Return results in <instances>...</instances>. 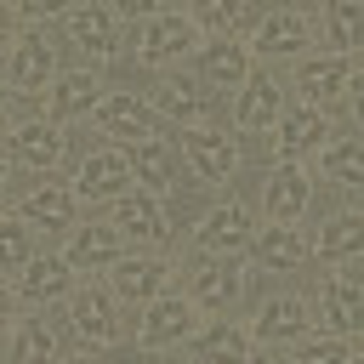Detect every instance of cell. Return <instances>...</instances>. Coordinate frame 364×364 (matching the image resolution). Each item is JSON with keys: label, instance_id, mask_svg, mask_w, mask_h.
<instances>
[{"label": "cell", "instance_id": "obj_1", "mask_svg": "<svg viewBox=\"0 0 364 364\" xmlns=\"http://www.w3.org/2000/svg\"><path fill=\"white\" fill-rule=\"evenodd\" d=\"M193 40H199L193 17H182V11H154L148 28H142V40H136V51H142L148 63H171V57H182Z\"/></svg>", "mask_w": 364, "mask_h": 364}, {"label": "cell", "instance_id": "obj_2", "mask_svg": "<svg viewBox=\"0 0 364 364\" xmlns=\"http://www.w3.org/2000/svg\"><path fill=\"white\" fill-rule=\"evenodd\" d=\"M97 125L108 136H125V142H148L154 136V108L136 97V91H114L97 102Z\"/></svg>", "mask_w": 364, "mask_h": 364}, {"label": "cell", "instance_id": "obj_3", "mask_svg": "<svg viewBox=\"0 0 364 364\" xmlns=\"http://www.w3.org/2000/svg\"><path fill=\"white\" fill-rule=\"evenodd\" d=\"M125 188H131V154L125 148L85 154V165H80V193L85 199H119Z\"/></svg>", "mask_w": 364, "mask_h": 364}, {"label": "cell", "instance_id": "obj_4", "mask_svg": "<svg viewBox=\"0 0 364 364\" xmlns=\"http://www.w3.org/2000/svg\"><path fill=\"white\" fill-rule=\"evenodd\" d=\"M245 245H250V210H245V205H216V210L199 222V250H205V256H222V262H228V256H239Z\"/></svg>", "mask_w": 364, "mask_h": 364}, {"label": "cell", "instance_id": "obj_5", "mask_svg": "<svg viewBox=\"0 0 364 364\" xmlns=\"http://www.w3.org/2000/svg\"><path fill=\"white\" fill-rule=\"evenodd\" d=\"M318 318L330 324V336H353L358 318H364V284L353 273H330L324 296H318Z\"/></svg>", "mask_w": 364, "mask_h": 364}, {"label": "cell", "instance_id": "obj_6", "mask_svg": "<svg viewBox=\"0 0 364 364\" xmlns=\"http://www.w3.org/2000/svg\"><path fill=\"white\" fill-rule=\"evenodd\" d=\"M182 154H188V165H193L205 182H222V176L239 165V148H233L222 131H210V125H199V131H182Z\"/></svg>", "mask_w": 364, "mask_h": 364}, {"label": "cell", "instance_id": "obj_7", "mask_svg": "<svg viewBox=\"0 0 364 364\" xmlns=\"http://www.w3.org/2000/svg\"><path fill=\"white\" fill-rule=\"evenodd\" d=\"M114 228L159 245V239L171 233V216H165V205H159L154 193H119V199H114Z\"/></svg>", "mask_w": 364, "mask_h": 364}, {"label": "cell", "instance_id": "obj_8", "mask_svg": "<svg viewBox=\"0 0 364 364\" xmlns=\"http://www.w3.org/2000/svg\"><path fill=\"white\" fill-rule=\"evenodd\" d=\"M307 193H313V182H307V171H296V165H279L273 176H267V188H262V205H267V216L273 222H296L301 210H307Z\"/></svg>", "mask_w": 364, "mask_h": 364}, {"label": "cell", "instance_id": "obj_9", "mask_svg": "<svg viewBox=\"0 0 364 364\" xmlns=\"http://www.w3.org/2000/svg\"><path fill=\"white\" fill-rule=\"evenodd\" d=\"M188 330H193V301H182V296H154L136 336H142V347H165V341H182Z\"/></svg>", "mask_w": 364, "mask_h": 364}, {"label": "cell", "instance_id": "obj_10", "mask_svg": "<svg viewBox=\"0 0 364 364\" xmlns=\"http://www.w3.org/2000/svg\"><path fill=\"white\" fill-rule=\"evenodd\" d=\"M296 85H301V97H307L313 108H318V102H336V97H347V91H353V63H347V57H318V63H301Z\"/></svg>", "mask_w": 364, "mask_h": 364}, {"label": "cell", "instance_id": "obj_11", "mask_svg": "<svg viewBox=\"0 0 364 364\" xmlns=\"http://www.w3.org/2000/svg\"><path fill=\"white\" fill-rule=\"evenodd\" d=\"M165 279H171V267L159 256H119L114 262V290L125 301H154L165 290Z\"/></svg>", "mask_w": 364, "mask_h": 364}, {"label": "cell", "instance_id": "obj_12", "mask_svg": "<svg viewBox=\"0 0 364 364\" xmlns=\"http://www.w3.org/2000/svg\"><path fill=\"white\" fill-rule=\"evenodd\" d=\"M46 80H51V46H46L40 28H28V34L11 40V85L17 91H40Z\"/></svg>", "mask_w": 364, "mask_h": 364}, {"label": "cell", "instance_id": "obj_13", "mask_svg": "<svg viewBox=\"0 0 364 364\" xmlns=\"http://www.w3.org/2000/svg\"><path fill=\"white\" fill-rule=\"evenodd\" d=\"M11 154H17L23 165H34V171H51V165L63 159V131H57L51 119H23V125L11 131Z\"/></svg>", "mask_w": 364, "mask_h": 364}, {"label": "cell", "instance_id": "obj_14", "mask_svg": "<svg viewBox=\"0 0 364 364\" xmlns=\"http://www.w3.org/2000/svg\"><path fill=\"white\" fill-rule=\"evenodd\" d=\"M97 102H102V85H97V74H91V68H74V74H63V80L51 85V97H46L51 119H74V114H91Z\"/></svg>", "mask_w": 364, "mask_h": 364}, {"label": "cell", "instance_id": "obj_15", "mask_svg": "<svg viewBox=\"0 0 364 364\" xmlns=\"http://www.w3.org/2000/svg\"><path fill=\"white\" fill-rule=\"evenodd\" d=\"M324 142H330V119L318 108H296V114L279 119V154L284 159H301V154H313Z\"/></svg>", "mask_w": 364, "mask_h": 364}, {"label": "cell", "instance_id": "obj_16", "mask_svg": "<svg viewBox=\"0 0 364 364\" xmlns=\"http://www.w3.org/2000/svg\"><path fill=\"white\" fill-rule=\"evenodd\" d=\"M131 182H142V193H165L171 182H176V154L159 142V136H148V142H136L131 148Z\"/></svg>", "mask_w": 364, "mask_h": 364}, {"label": "cell", "instance_id": "obj_17", "mask_svg": "<svg viewBox=\"0 0 364 364\" xmlns=\"http://www.w3.org/2000/svg\"><path fill=\"white\" fill-rule=\"evenodd\" d=\"M256 336H262V341H301V336H307V301H301V296H273V301H262Z\"/></svg>", "mask_w": 364, "mask_h": 364}, {"label": "cell", "instance_id": "obj_18", "mask_svg": "<svg viewBox=\"0 0 364 364\" xmlns=\"http://www.w3.org/2000/svg\"><path fill=\"white\" fill-rule=\"evenodd\" d=\"M68 267H114L119 262V228L108 222V228H74V239H68V256H63Z\"/></svg>", "mask_w": 364, "mask_h": 364}, {"label": "cell", "instance_id": "obj_19", "mask_svg": "<svg viewBox=\"0 0 364 364\" xmlns=\"http://www.w3.org/2000/svg\"><path fill=\"white\" fill-rule=\"evenodd\" d=\"M279 108H284V91H279L267 74H250V80L239 85V108H233V119L256 131V125H273Z\"/></svg>", "mask_w": 364, "mask_h": 364}, {"label": "cell", "instance_id": "obj_20", "mask_svg": "<svg viewBox=\"0 0 364 364\" xmlns=\"http://www.w3.org/2000/svg\"><path fill=\"white\" fill-rule=\"evenodd\" d=\"M23 222H34V228H74V193L63 182L28 188L23 193Z\"/></svg>", "mask_w": 364, "mask_h": 364}, {"label": "cell", "instance_id": "obj_21", "mask_svg": "<svg viewBox=\"0 0 364 364\" xmlns=\"http://www.w3.org/2000/svg\"><path fill=\"white\" fill-rule=\"evenodd\" d=\"M188 290H193L199 307H228V301L239 296V273H233L222 256H205V262L188 273Z\"/></svg>", "mask_w": 364, "mask_h": 364}, {"label": "cell", "instance_id": "obj_22", "mask_svg": "<svg viewBox=\"0 0 364 364\" xmlns=\"http://www.w3.org/2000/svg\"><path fill=\"white\" fill-rule=\"evenodd\" d=\"M68 318H74V330H80L91 347H108V341L119 336L114 307H108V296H102V290H80V296H74V307H68Z\"/></svg>", "mask_w": 364, "mask_h": 364}, {"label": "cell", "instance_id": "obj_23", "mask_svg": "<svg viewBox=\"0 0 364 364\" xmlns=\"http://www.w3.org/2000/svg\"><path fill=\"white\" fill-rule=\"evenodd\" d=\"M154 108H165L171 119H188V131H199L210 119V97H199V85H188V80H159Z\"/></svg>", "mask_w": 364, "mask_h": 364}, {"label": "cell", "instance_id": "obj_24", "mask_svg": "<svg viewBox=\"0 0 364 364\" xmlns=\"http://www.w3.org/2000/svg\"><path fill=\"white\" fill-rule=\"evenodd\" d=\"M68 34L91 51V57H114V11H102V6H74L68 11Z\"/></svg>", "mask_w": 364, "mask_h": 364}, {"label": "cell", "instance_id": "obj_25", "mask_svg": "<svg viewBox=\"0 0 364 364\" xmlns=\"http://www.w3.org/2000/svg\"><path fill=\"white\" fill-rule=\"evenodd\" d=\"M256 46H262L267 57H296V51L307 46V17H301V11H273V17H262Z\"/></svg>", "mask_w": 364, "mask_h": 364}, {"label": "cell", "instance_id": "obj_26", "mask_svg": "<svg viewBox=\"0 0 364 364\" xmlns=\"http://www.w3.org/2000/svg\"><path fill=\"white\" fill-rule=\"evenodd\" d=\"M199 68H205V80H216V85H245V80H250V51H245L239 40H210V46L199 51Z\"/></svg>", "mask_w": 364, "mask_h": 364}, {"label": "cell", "instance_id": "obj_27", "mask_svg": "<svg viewBox=\"0 0 364 364\" xmlns=\"http://www.w3.org/2000/svg\"><path fill=\"white\" fill-rule=\"evenodd\" d=\"M256 256L267 262V267H279V273H290V267H301L307 262V239L296 233V228H284V222H273L262 239H256Z\"/></svg>", "mask_w": 364, "mask_h": 364}, {"label": "cell", "instance_id": "obj_28", "mask_svg": "<svg viewBox=\"0 0 364 364\" xmlns=\"http://www.w3.org/2000/svg\"><path fill=\"white\" fill-rule=\"evenodd\" d=\"M318 171H324L330 182H341V188H358V182H364V154H358V142H353V136L324 142V148H318Z\"/></svg>", "mask_w": 364, "mask_h": 364}, {"label": "cell", "instance_id": "obj_29", "mask_svg": "<svg viewBox=\"0 0 364 364\" xmlns=\"http://www.w3.org/2000/svg\"><path fill=\"white\" fill-rule=\"evenodd\" d=\"M17 290H23L28 301H51V296H63V290H68V262H63V256H40V262H28L23 279H17Z\"/></svg>", "mask_w": 364, "mask_h": 364}, {"label": "cell", "instance_id": "obj_30", "mask_svg": "<svg viewBox=\"0 0 364 364\" xmlns=\"http://www.w3.org/2000/svg\"><path fill=\"white\" fill-rule=\"evenodd\" d=\"M199 358H205V364H245V358H250V336H245L239 324H210V330L199 336Z\"/></svg>", "mask_w": 364, "mask_h": 364}, {"label": "cell", "instance_id": "obj_31", "mask_svg": "<svg viewBox=\"0 0 364 364\" xmlns=\"http://www.w3.org/2000/svg\"><path fill=\"white\" fill-rule=\"evenodd\" d=\"M364 250V216H353V210H341L324 233H318V256H330V262H347V256H358Z\"/></svg>", "mask_w": 364, "mask_h": 364}, {"label": "cell", "instance_id": "obj_32", "mask_svg": "<svg viewBox=\"0 0 364 364\" xmlns=\"http://www.w3.org/2000/svg\"><path fill=\"white\" fill-rule=\"evenodd\" d=\"M57 358V336L46 318H23L17 324V341H11V364H51Z\"/></svg>", "mask_w": 364, "mask_h": 364}, {"label": "cell", "instance_id": "obj_33", "mask_svg": "<svg viewBox=\"0 0 364 364\" xmlns=\"http://www.w3.org/2000/svg\"><path fill=\"white\" fill-rule=\"evenodd\" d=\"M28 267V222L23 216H0V273Z\"/></svg>", "mask_w": 364, "mask_h": 364}, {"label": "cell", "instance_id": "obj_34", "mask_svg": "<svg viewBox=\"0 0 364 364\" xmlns=\"http://www.w3.org/2000/svg\"><path fill=\"white\" fill-rule=\"evenodd\" d=\"M199 23H205V28H216L222 40H233V28L245 23V6H233V0H228V6H222V0H210V6H199L193 28H199Z\"/></svg>", "mask_w": 364, "mask_h": 364}, {"label": "cell", "instance_id": "obj_35", "mask_svg": "<svg viewBox=\"0 0 364 364\" xmlns=\"http://www.w3.org/2000/svg\"><path fill=\"white\" fill-rule=\"evenodd\" d=\"M296 364H353V353H347L341 336H318V341H301Z\"/></svg>", "mask_w": 364, "mask_h": 364}, {"label": "cell", "instance_id": "obj_36", "mask_svg": "<svg viewBox=\"0 0 364 364\" xmlns=\"http://www.w3.org/2000/svg\"><path fill=\"white\" fill-rule=\"evenodd\" d=\"M324 23H330V46H336V57H347V46H353V23H358V6L336 0V6L324 11Z\"/></svg>", "mask_w": 364, "mask_h": 364}, {"label": "cell", "instance_id": "obj_37", "mask_svg": "<svg viewBox=\"0 0 364 364\" xmlns=\"http://www.w3.org/2000/svg\"><path fill=\"white\" fill-rule=\"evenodd\" d=\"M6 40H17V11H11V6H0V46H6Z\"/></svg>", "mask_w": 364, "mask_h": 364}, {"label": "cell", "instance_id": "obj_38", "mask_svg": "<svg viewBox=\"0 0 364 364\" xmlns=\"http://www.w3.org/2000/svg\"><path fill=\"white\" fill-rule=\"evenodd\" d=\"M6 318H11V290L0 284V324H6Z\"/></svg>", "mask_w": 364, "mask_h": 364}, {"label": "cell", "instance_id": "obj_39", "mask_svg": "<svg viewBox=\"0 0 364 364\" xmlns=\"http://www.w3.org/2000/svg\"><path fill=\"white\" fill-rule=\"evenodd\" d=\"M63 364H97V358H91V353H80V358H63Z\"/></svg>", "mask_w": 364, "mask_h": 364}, {"label": "cell", "instance_id": "obj_40", "mask_svg": "<svg viewBox=\"0 0 364 364\" xmlns=\"http://www.w3.org/2000/svg\"><path fill=\"white\" fill-rule=\"evenodd\" d=\"M0 182H6V154H0Z\"/></svg>", "mask_w": 364, "mask_h": 364}, {"label": "cell", "instance_id": "obj_41", "mask_svg": "<svg viewBox=\"0 0 364 364\" xmlns=\"http://www.w3.org/2000/svg\"><path fill=\"white\" fill-rule=\"evenodd\" d=\"M245 364H273V358H245Z\"/></svg>", "mask_w": 364, "mask_h": 364}, {"label": "cell", "instance_id": "obj_42", "mask_svg": "<svg viewBox=\"0 0 364 364\" xmlns=\"http://www.w3.org/2000/svg\"><path fill=\"white\" fill-rule=\"evenodd\" d=\"M0 102H6V91H0Z\"/></svg>", "mask_w": 364, "mask_h": 364}]
</instances>
